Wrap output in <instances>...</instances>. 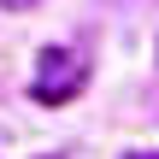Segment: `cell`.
<instances>
[{
  "mask_svg": "<svg viewBox=\"0 0 159 159\" xmlns=\"http://www.w3.org/2000/svg\"><path fill=\"white\" fill-rule=\"evenodd\" d=\"M77 83H83V65H77L65 47H47V53H41V77H35V100L53 106V100H65Z\"/></svg>",
  "mask_w": 159,
  "mask_h": 159,
  "instance_id": "cell-1",
  "label": "cell"
},
{
  "mask_svg": "<svg viewBox=\"0 0 159 159\" xmlns=\"http://www.w3.org/2000/svg\"><path fill=\"white\" fill-rule=\"evenodd\" d=\"M35 0H0V12H30Z\"/></svg>",
  "mask_w": 159,
  "mask_h": 159,
  "instance_id": "cell-2",
  "label": "cell"
},
{
  "mask_svg": "<svg viewBox=\"0 0 159 159\" xmlns=\"http://www.w3.org/2000/svg\"><path fill=\"white\" fill-rule=\"evenodd\" d=\"M130 159H159V153H130Z\"/></svg>",
  "mask_w": 159,
  "mask_h": 159,
  "instance_id": "cell-3",
  "label": "cell"
},
{
  "mask_svg": "<svg viewBox=\"0 0 159 159\" xmlns=\"http://www.w3.org/2000/svg\"><path fill=\"white\" fill-rule=\"evenodd\" d=\"M47 159H59V153H47Z\"/></svg>",
  "mask_w": 159,
  "mask_h": 159,
  "instance_id": "cell-4",
  "label": "cell"
}]
</instances>
